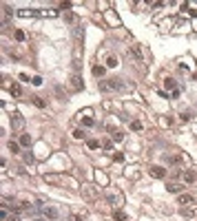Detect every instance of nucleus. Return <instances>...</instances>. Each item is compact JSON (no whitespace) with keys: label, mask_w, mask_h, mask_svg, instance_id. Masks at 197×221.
<instances>
[{"label":"nucleus","mask_w":197,"mask_h":221,"mask_svg":"<svg viewBox=\"0 0 197 221\" xmlns=\"http://www.w3.org/2000/svg\"><path fill=\"white\" fill-rule=\"evenodd\" d=\"M104 197H106V201H109L111 206H122V203H124V197H122V192H120V190H115V188H106Z\"/></svg>","instance_id":"f257e3e1"},{"label":"nucleus","mask_w":197,"mask_h":221,"mask_svg":"<svg viewBox=\"0 0 197 221\" xmlns=\"http://www.w3.org/2000/svg\"><path fill=\"white\" fill-rule=\"evenodd\" d=\"M131 55H133V58H142L144 64H148V62H151L148 51H146V47H142V44H135V47L131 49Z\"/></svg>","instance_id":"f03ea898"},{"label":"nucleus","mask_w":197,"mask_h":221,"mask_svg":"<svg viewBox=\"0 0 197 221\" xmlns=\"http://www.w3.org/2000/svg\"><path fill=\"white\" fill-rule=\"evenodd\" d=\"M122 89V82L117 77H111V80H102L100 82V91H117Z\"/></svg>","instance_id":"7ed1b4c3"},{"label":"nucleus","mask_w":197,"mask_h":221,"mask_svg":"<svg viewBox=\"0 0 197 221\" xmlns=\"http://www.w3.org/2000/svg\"><path fill=\"white\" fill-rule=\"evenodd\" d=\"M22 126H25V117H22L20 113H13V115H11V128H13V131H22Z\"/></svg>","instance_id":"20e7f679"},{"label":"nucleus","mask_w":197,"mask_h":221,"mask_svg":"<svg viewBox=\"0 0 197 221\" xmlns=\"http://www.w3.org/2000/svg\"><path fill=\"white\" fill-rule=\"evenodd\" d=\"M148 175H151V177H155V179H164V177H166V168H162V166H151V168H148Z\"/></svg>","instance_id":"39448f33"},{"label":"nucleus","mask_w":197,"mask_h":221,"mask_svg":"<svg viewBox=\"0 0 197 221\" xmlns=\"http://www.w3.org/2000/svg\"><path fill=\"white\" fill-rule=\"evenodd\" d=\"M100 55H104V58H106V66H109V69H113V66L120 64V62H117V58H115L113 53H106V51H102V53H100V51H98V58H100Z\"/></svg>","instance_id":"423d86ee"},{"label":"nucleus","mask_w":197,"mask_h":221,"mask_svg":"<svg viewBox=\"0 0 197 221\" xmlns=\"http://www.w3.org/2000/svg\"><path fill=\"white\" fill-rule=\"evenodd\" d=\"M82 195L84 197H87V199H95V197H98V190H95V186H91V184H89V186H82Z\"/></svg>","instance_id":"0eeeda50"},{"label":"nucleus","mask_w":197,"mask_h":221,"mask_svg":"<svg viewBox=\"0 0 197 221\" xmlns=\"http://www.w3.org/2000/svg\"><path fill=\"white\" fill-rule=\"evenodd\" d=\"M182 177H184L186 184H195V181H197V173L193 170V168H186V170L182 173Z\"/></svg>","instance_id":"6e6552de"},{"label":"nucleus","mask_w":197,"mask_h":221,"mask_svg":"<svg viewBox=\"0 0 197 221\" xmlns=\"http://www.w3.org/2000/svg\"><path fill=\"white\" fill-rule=\"evenodd\" d=\"M182 214H184V217H195V214H197V203H190V206H182Z\"/></svg>","instance_id":"1a4fd4ad"},{"label":"nucleus","mask_w":197,"mask_h":221,"mask_svg":"<svg viewBox=\"0 0 197 221\" xmlns=\"http://www.w3.org/2000/svg\"><path fill=\"white\" fill-rule=\"evenodd\" d=\"M71 86H73V91H82V89H84L82 77H80V75H73V77H71Z\"/></svg>","instance_id":"9d476101"},{"label":"nucleus","mask_w":197,"mask_h":221,"mask_svg":"<svg viewBox=\"0 0 197 221\" xmlns=\"http://www.w3.org/2000/svg\"><path fill=\"white\" fill-rule=\"evenodd\" d=\"M177 203H182V206H190V203H195L193 195H179L177 197Z\"/></svg>","instance_id":"9b49d317"},{"label":"nucleus","mask_w":197,"mask_h":221,"mask_svg":"<svg viewBox=\"0 0 197 221\" xmlns=\"http://www.w3.org/2000/svg\"><path fill=\"white\" fill-rule=\"evenodd\" d=\"M109 133H111V137H113L115 141H122V139H124V135L117 131V128H113V126H109Z\"/></svg>","instance_id":"f8f14e48"},{"label":"nucleus","mask_w":197,"mask_h":221,"mask_svg":"<svg viewBox=\"0 0 197 221\" xmlns=\"http://www.w3.org/2000/svg\"><path fill=\"white\" fill-rule=\"evenodd\" d=\"M42 214H47L49 219H58V210L55 208H42Z\"/></svg>","instance_id":"ddd939ff"},{"label":"nucleus","mask_w":197,"mask_h":221,"mask_svg":"<svg viewBox=\"0 0 197 221\" xmlns=\"http://www.w3.org/2000/svg\"><path fill=\"white\" fill-rule=\"evenodd\" d=\"M18 13L22 16V18H33V16H38V11H33V9H22V11H18Z\"/></svg>","instance_id":"4468645a"},{"label":"nucleus","mask_w":197,"mask_h":221,"mask_svg":"<svg viewBox=\"0 0 197 221\" xmlns=\"http://www.w3.org/2000/svg\"><path fill=\"white\" fill-rule=\"evenodd\" d=\"M11 93H13L16 97H22V89H20V84H11Z\"/></svg>","instance_id":"2eb2a0df"},{"label":"nucleus","mask_w":197,"mask_h":221,"mask_svg":"<svg viewBox=\"0 0 197 221\" xmlns=\"http://www.w3.org/2000/svg\"><path fill=\"white\" fill-rule=\"evenodd\" d=\"M93 75H95V77H102V75H104V66L95 64V66H93Z\"/></svg>","instance_id":"dca6fc26"},{"label":"nucleus","mask_w":197,"mask_h":221,"mask_svg":"<svg viewBox=\"0 0 197 221\" xmlns=\"http://www.w3.org/2000/svg\"><path fill=\"white\" fill-rule=\"evenodd\" d=\"M95 179L100 181V186H106V175H104V173H100V170H98V173H95Z\"/></svg>","instance_id":"f3484780"},{"label":"nucleus","mask_w":197,"mask_h":221,"mask_svg":"<svg viewBox=\"0 0 197 221\" xmlns=\"http://www.w3.org/2000/svg\"><path fill=\"white\" fill-rule=\"evenodd\" d=\"M33 104H36L38 109H44V106H47V102H44L42 97H38V95H36V97H33Z\"/></svg>","instance_id":"a211bd4d"},{"label":"nucleus","mask_w":197,"mask_h":221,"mask_svg":"<svg viewBox=\"0 0 197 221\" xmlns=\"http://www.w3.org/2000/svg\"><path fill=\"white\" fill-rule=\"evenodd\" d=\"M73 137H75V139H84V137H87V133H84L82 128H75V131H73Z\"/></svg>","instance_id":"6ab92c4d"},{"label":"nucleus","mask_w":197,"mask_h":221,"mask_svg":"<svg viewBox=\"0 0 197 221\" xmlns=\"http://www.w3.org/2000/svg\"><path fill=\"white\" fill-rule=\"evenodd\" d=\"M166 190H168V192H179V190H182V186H179V184H168Z\"/></svg>","instance_id":"aec40b11"},{"label":"nucleus","mask_w":197,"mask_h":221,"mask_svg":"<svg viewBox=\"0 0 197 221\" xmlns=\"http://www.w3.org/2000/svg\"><path fill=\"white\" fill-rule=\"evenodd\" d=\"M113 219H115V221H126V214L122 212V210H115V214H113Z\"/></svg>","instance_id":"412c9836"},{"label":"nucleus","mask_w":197,"mask_h":221,"mask_svg":"<svg viewBox=\"0 0 197 221\" xmlns=\"http://www.w3.org/2000/svg\"><path fill=\"white\" fill-rule=\"evenodd\" d=\"M44 179H47L49 184H58L60 181V177H55V175H44Z\"/></svg>","instance_id":"4be33fe9"},{"label":"nucleus","mask_w":197,"mask_h":221,"mask_svg":"<svg viewBox=\"0 0 197 221\" xmlns=\"http://www.w3.org/2000/svg\"><path fill=\"white\" fill-rule=\"evenodd\" d=\"M7 148H9L11 153H20V148H18V144H16V141H9V144H7Z\"/></svg>","instance_id":"5701e85b"},{"label":"nucleus","mask_w":197,"mask_h":221,"mask_svg":"<svg viewBox=\"0 0 197 221\" xmlns=\"http://www.w3.org/2000/svg\"><path fill=\"white\" fill-rule=\"evenodd\" d=\"M20 144H22V146H29V144H31V137H29V135H22V137H20Z\"/></svg>","instance_id":"b1692460"},{"label":"nucleus","mask_w":197,"mask_h":221,"mask_svg":"<svg viewBox=\"0 0 197 221\" xmlns=\"http://www.w3.org/2000/svg\"><path fill=\"white\" fill-rule=\"evenodd\" d=\"M89 148H91V150L100 148V141H98V139H89Z\"/></svg>","instance_id":"393cba45"},{"label":"nucleus","mask_w":197,"mask_h":221,"mask_svg":"<svg viewBox=\"0 0 197 221\" xmlns=\"http://www.w3.org/2000/svg\"><path fill=\"white\" fill-rule=\"evenodd\" d=\"M16 40H18V42H25V31H16Z\"/></svg>","instance_id":"a878e982"},{"label":"nucleus","mask_w":197,"mask_h":221,"mask_svg":"<svg viewBox=\"0 0 197 221\" xmlns=\"http://www.w3.org/2000/svg\"><path fill=\"white\" fill-rule=\"evenodd\" d=\"M131 131H142V124H140V122H131Z\"/></svg>","instance_id":"bb28decb"},{"label":"nucleus","mask_w":197,"mask_h":221,"mask_svg":"<svg viewBox=\"0 0 197 221\" xmlns=\"http://www.w3.org/2000/svg\"><path fill=\"white\" fill-rule=\"evenodd\" d=\"M82 124H84V126H93V117H84V120H82Z\"/></svg>","instance_id":"cd10ccee"},{"label":"nucleus","mask_w":197,"mask_h":221,"mask_svg":"<svg viewBox=\"0 0 197 221\" xmlns=\"http://www.w3.org/2000/svg\"><path fill=\"white\" fill-rule=\"evenodd\" d=\"M166 86H168V89H175V80H171V77H166Z\"/></svg>","instance_id":"c85d7f7f"},{"label":"nucleus","mask_w":197,"mask_h":221,"mask_svg":"<svg viewBox=\"0 0 197 221\" xmlns=\"http://www.w3.org/2000/svg\"><path fill=\"white\" fill-rule=\"evenodd\" d=\"M188 120H190V113L184 111V113H182V122H188Z\"/></svg>","instance_id":"c756f323"},{"label":"nucleus","mask_w":197,"mask_h":221,"mask_svg":"<svg viewBox=\"0 0 197 221\" xmlns=\"http://www.w3.org/2000/svg\"><path fill=\"white\" fill-rule=\"evenodd\" d=\"M25 161H27V164L33 161V155H31V153H25Z\"/></svg>","instance_id":"7c9ffc66"},{"label":"nucleus","mask_w":197,"mask_h":221,"mask_svg":"<svg viewBox=\"0 0 197 221\" xmlns=\"http://www.w3.org/2000/svg\"><path fill=\"white\" fill-rule=\"evenodd\" d=\"M18 80H20V82H29V77H27L25 73H20V75H18Z\"/></svg>","instance_id":"2f4dec72"},{"label":"nucleus","mask_w":197,"mask_h":221,"mask_svg":"<svg viewBox=\"0 0 197 221\" xmlns=\"http://www.w3.org/2000/svg\"><path fill=\"white\" fill-rule=\"evenodd\" d=\"M33 84H36V86H40V84H42V77H33V80H31Z\"/></svg>","instance_id":"473e14b6"},{"label":"nucleus","mask_w":197,"mask_h":221,"mask_svg":"<svg viewBox=\"0 0 197 221\" xmlns=\"http://www.w3.org/2000/svg\"><path fill=\"white\" fill-rule=\"evenodd\" d=\"M111 148H113V146H111V141H104V150H106V153H111Z\"/></svg>","instance_id":"72a5a7b5"},{"label":"nucleus","mask_w":197,"mask_h":221,"mask_svg":"<svg viewBox=\"0 0 197 221\" xmlns=\"http://www.w3.org/2000/svg\"><path fill=\"white\" fill-rule=\"evenodd\" d=\"M60 9H64V11L71 9V2H62V4H60Z\"/></svg>","instance_id":"f704fd0d"},{"label":"nucleus","mask_w":197,"mask_h":221,"mask_svg":"<svg viewBox=\"0 0 197 221\" xmlns=\"http://www.w3.org/2000/svg\"><path fill=\"white\" fill-rule=\"evenodd\" d=\"M71 221H84V219L80 217V214H71Z\"/></svg>","instance_id":"c9c22d12"}]
</instances>
